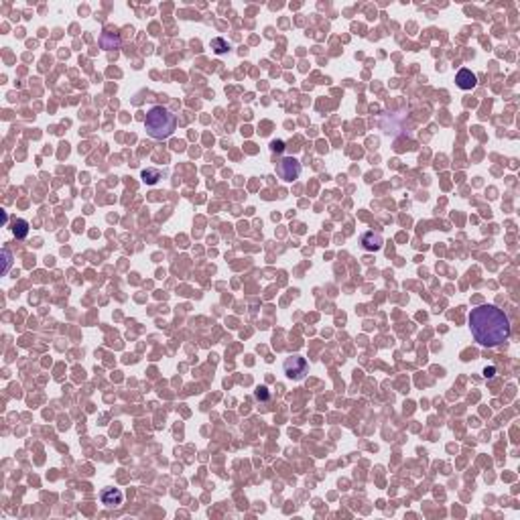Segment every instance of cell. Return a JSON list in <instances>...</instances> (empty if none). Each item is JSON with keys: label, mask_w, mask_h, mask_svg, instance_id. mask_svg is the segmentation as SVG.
I'll return each instance as SVG.
<instances>
[{"label": "cell", "mask_w": 520, "mask_h": 520, "mask_svg": "<svg viewBox=\"0 0 520 520\" xmlns=\"http://www.w3.org/2000/svg\"><path fill=\"white\" fill-rule=\"evenodd\" d=\"M474 340L484 347H496L508 342L512 327L508 315L494 305H480L470 311L468 317Z\"/></svg>", "instance_id": "obj_1"}, {"label": "cell", "mask_w": 520, "mask_h": 520, "mask_svg": "<svg viewBox=\"0 0 520 520\" xmlns=\"http://www.w3.org/2000/svg\"><path fill=\"white\" fill-rule=\"evenodd\" d=\"M175 126H177V118H175V114L169 108H165V106H153V108L147 112L145 128H147V134H149L151 139H157V141L169 139L175 132Z\"/></svg>", "instance_id": "obj_2"}, {"label": "cell", "mask_w": 520, "mask_h": 520, "mask_svg": "<svg viewBox=\"0 0 520 520\" xmlns=\"http://www.w3.org/2000/svg\"><path fill=\"white\" fill-rule=\"evenodd\" d=\"M277 173L283 181H295L301 175V163L295 157H285V159H281V163L277 167Z\"/></svg>", "instance_id": "obj_3"}, {"label": "cell", "mask_w": 520, "mask_h": 520, "mask_svg": "<svg viewBox=\"0 0 520 520\" xmlns=\"http://www.w3.org/2000/svg\"><path fill=\"white\" fill-rule=\"evenodd\" d=\"M283 368H285L287 378H291V380H303L305 374H307V360L301 358V355H293V358H289V360L285 362Z\"/></svg>", "instance_id": "obj_4"}, {"label": "cell", "mask_w": 520, "mask_h": 520, "mask_svg": "<svg viewBox=\"0 0 520 520\" xmlns=\"http://www.w3.org/2000/svg\"><path fill=\"white\" fill-rule=\"evenodd\" d=\"M455 84H457V88H461V90H474L476 84H478V77H476V73H472L470 69H459L457 75H455Z\"/></svg>", "instance_id": "obj_5"}, {"label": "cell", "mask_w": 520, "mask_h": 520, "mask_svg": "<svg viewBox=\"0 0 520 520\" xmlns=\"http://www.w3.org/2000/svg\"><path fill=\"white\" fill-rule=\"evenodd\" d=\"M100 498H102V504H104V506L114 508V506H120V504H122V498H124V496H122V492L116 490V488H106V490H102Z\"/></svg>", "instance_id": "obj_6"}, {"label": "cell", "mask_w": 520, "mask_h": 520, "mask_svg": "<svg viewBox=\"0 0 520 520\" xmlns=\"http://www.w3.org/2000/svg\"><path fill=\"white\" fill-rule=\"evenodd\" d=\"M362 246H364L366 250L376 252V250L382 248V236L376 234V232H366V234L362 236Z\"/></svg>", "instance_id": "obj_7"}, {"label": "cell", "mask_w": 520, "mask_h": 520, "mask_svg": "<svg viewBox=\"0 0 520 520\" xmlns=\"http://www.w3.org/2000/svg\"><path fill=\"white\" fill-rule=\"evenodd\" d=\"M100 45H102V49H106V51L120 49V37H118L116 33H112V31H106V33H102V37H100Z\"/></svg>", "instance_id": "obj_8"}, {"label": "cell", "mask_w": 520, "mask_h": 520, "mask_svg": "<svg viewBox=\"0 0 520 520\" xmlns=\"http://www.w3.org/2000/svg\"><path fill=\"white\" fill-rule=\"evenodd\" d=\"M12 232H14V236H16L18 240L26 238V234H29V224H26V220H16Z\"/></svg>", "instance_id": "obj_9"}, {"label": "cell", "mask_w": 520, "mask_h": 520, "mask_svg": "<svg viewBox=\"0 0 520 520\" xmlns=\"http://www.w3.org/2000/svg\"><path fill=\"white\" fill-rule=\"evenodd\" d=\"M159 179H161V173H159L157 169H145V171H143V181H145L147 185H155Z\"/></svg>", "instance_id": "obj_10"}, {"label": "cell", "mask_w": 520, "mask_h": 520, "mask_svg": "<svg viewBox=\"0 0 520 520\" xmlns=\"http://www.w3.org/2000/svg\"><path fill=\"white\" fill-rule=\"evenodd\" d=\"M211 47H213V51L217 53V55H222V53H226L230 47H228V43L224 41V39H220V37H215V39H211Z\"/></svg>", "instance_id": "obj_11"}, {"label": "cell", "mask_w": 520, "mask_h": 520, "mask_svg": "<svg viewBox=\"0 0 520 520\" xmlns=\"http://www.w3.org/2000/svg\"><path fill=\"white\" fill-rule=\"evenodd\" d=\"M254 398H256V400H262V402H266V400H268V388L260 386V388L254 392Z\"/></svg>", "instance_id": "obj_12"}, {"label": "cell", "mask_w": 520, "mask_h": 520, "mask_svg": "<svg viewBox=\"0 0 520 520\" xmlns=\"http://www.w3.org/2000/svg\"><path fill=\"white\" fill-rule=\"evenodd\" d=\"M2 254H4V270H2V272L6 275V272H8V268H10V252H8V250H4Z\"/></svg>", "instance_id": "obj_13"}, {"label": "cell", "mask_w": 520, "mask_h": 520, "mask_svg": "<svg viewBox=\"0 0 520 520\" xmlns=\"http://www.w3.org/2000/svg\"><path fill=\"white\" fill-rule=\"evenodd\" d=\"M484 376H486V378H494V376H496V368H494V366L486 368V370H484Z\"/></svg>", "instance_id": "obj_14"}, {"label": "cell", "mask_w": 520, "mask_h": 520, "mask_svg": "<svg viewBox=\"0 0 520 520\" xmlns=\"http://www.w3.org/2000/svg\"><path fill=\"white\" fill-rule=\"evenodd\" d=\"M270 147H272V151H283V143L281 141H275Z\"/></svg>", "instance_id": "obj_15"}]
</instances>
